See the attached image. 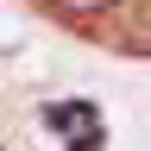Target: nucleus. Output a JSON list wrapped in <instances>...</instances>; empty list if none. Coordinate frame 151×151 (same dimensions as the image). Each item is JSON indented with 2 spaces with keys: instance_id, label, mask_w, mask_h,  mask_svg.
I'll return each mask as SVG.
<instances>
[{
  "instance_id": "1",
  "label": "nucleus",
  "mask_w": 151,
  "mask_h": 151,
  "mask_svg": "<svg viewBox=\"0 0 151 151\" xmlns=\"http://www.w3.org/2000/svg\"><path fill=\"white\" fill-rule=\"evenodd\" d=\"M50 126H63L69 145H82V151L101 145V132H94V107H88V101H82V107H50Z\"/></svg>"
},
{
  "instance_id": "2",
  "label": "nucleus",
  "mask_w": 151,
  "mask_h": 151,
  "mask_svg": "<svg viewBox=\"0 0 151 151\" xmlns=\"http://www.w3.org/2000/svg\"><path fill=\"white\" fill-rule=\"evenodd\" d=\"M57 13H69V19H88V13H107V6H120V0H50Z\"/></svg>"
}]
</instances>
